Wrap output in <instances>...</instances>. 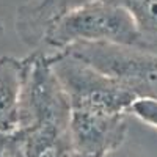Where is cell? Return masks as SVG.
Returning a JSON list of instances; mask_svg holds the SVG:
<instances>
[{
	"mask_svg": "<svg viewBox=\"0 0 157 157\" xmlns=\"http://www.w3.org/2000/svg\"><path fill=\"white\" fill-rule=\"evenodd\" d=\"M69 104L75 154L107 157L127 137V115L137 99L113 78L66 50L46 54Z\"/></svg>",
	"mask_w": 157,
	"mask_h": 157,
	"instance_id": "cell-1",
	"label": "cell"
},
{
	"mask_svg": "<svg viewBox=\"0 0 157 157\" xmlns=\"http://www.w3.org/2000/svg\"><path fill=\"white\" fill-rule=\"evenodd\" d=\"M22 96V118L11 134L8 157H75L69 104L46 52L35 49Z\"/></svg>",
	"mask_w": 157,
	"mask_h": 157,
	"instance_id": "cell-2",
	"label": "cell"
},
{
	"mask_svg": "<svg viewBox=\"0 0 157 157\" xmlns=\"http://www.w3.org/2000/svg\"><path fill=\"white\" fill-rule=\"evenodd\" d=\"M80 43L138 47V35L134 19L124 6L115 0H91L52 22L38 49L54 54Z\"/></svg>",
	"mask_w": 157,
	"mask_h": 157,
	"instance_id": "cell-3",
	"label": "cell"
},
{
	"mask_svg": "<svg viewBox=\"0 0 157 157\" xmlns=\"http://www.w3.org/2000/svg\"><path fill=\"white\" fill-rule=\"evenodd\" d=\"M64 50L113 78L137 101L157 102V52L107 43H80Z\"/></svg>",
	"mask_w": 157,
	"mask_h": 157,
	"instance_id": "cell-4",
	"label": "cell"
},
{
	"mask_svg": "<svg viewBox=\"0 0 157 157\" xmlns=\"http://www.w3.org/2000/svg\"><path fill=\"white\" fill-rule=\"evenodd\" d=\"M91 0H27L16 10L14 27L21 41L30 49L41 46L49 25L66 11Z\"/></svg>",
	"mask_w": 157,
	"mask_h": 157,
	"instance_id": "cell-5",
	"label": "cell"
},
{
	"mask_svg": "<svg viewBox=\"0 0 157 157\" xmlns=\"http://www.w3.org/2000/svg\"><path fill=\"white\" fill-rule=\"evenodd\" d=\"M27 71L29 57H0V132L11 134L21 126Z\"/></svg>",
	"mask_w": 157,
	"mask_h": 157,
	"instance_id": "cell-6",
	"label": "cell"
},
{
	"mask_svg": "<svg viewBox=\"0 0 157 157\" xmlns=\"http://www.w3.org/2000/svg\"><path fill=\"white\" fill-rule=\"evenodd\" d=\"M132 16L138 47L157 52V0H115Z\"/></svg>",
	"mask_w": 157,
	"mask_h": 157,
	"instance_id": "cell-7",
	"label": "cell"
},
{
	"mask_svg": "<svg viewBox=\"0 0 157 157\" xmlns=\"http://www.w3.org/2000/svg\"><path fill=\"white\" fill-rule=\"evenodd\" d=\"M11 134H13V132H11ZM11 134L0 132V157H8V154H10Z\"/></svg>",
	"mask_w": 157,
	"mask_h": 157,
	"instance_id": "cell-8",
	"label": "cell"
},
{
	"mask_svg": "<svg viewBox=\"0 0 157 157\" xmlns=\"http://www.w3.org/2000/svg\"><path fill=\"white\" fill-rule=\"evenodd\" d=\"M3 35V25H2V22H0V36Z\"/></svg>",
	"mask_w": 157,
	"mask_h": 157,
	"instance_id": "cell-9",
	"label": "cell"
},
{
	"mask_svg": "<svg viewBox=\"0 0 157 157\" xmlns=\"http://www.w3.org/2000/svg\"><path fill=\"white\" fill-rule=\"evenodd\" d=\"M75 157H93V155H82V154H75Z\"/></svg>",
	"mask_w": 157,
	"mask_h": 157,
	"instance_id": "cell-10",
	"label": "cell"
}]
</instances>
